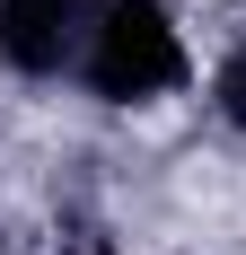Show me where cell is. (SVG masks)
Masks as SVG:
<instances>
[{
    "label": "cell",
    "instance_id": "obj_1",
    "mask_svg": "<svg viewBox=\"0 0 246 255\" xmlns=\"http://www.w3.org/2000/svg\"><path fill=\"white\" fill-rule=\"evenodd\" d=\"M79 79L97 106H158L194 79V53H185V26H176L167 0H106L88 18V53H79Z\"/></svg>",
    "mask_w": 246,
    "mask_h": 255
},
{
    "label": "cell",
    "instance_id": "obj_2",
    "mask_svg": "<svg viewBox=\"0 0 246 255\" xmlns=\"http://www.w3.org/2000/svg\"><path fill=\"white\" fill-rule=\"evenodd\" d=\"M79 53H88L79 0H0V62H9L18 79L79 71Z\"/></svg>",
    "mask_w": 246,
    "mask_h": 255
},
{
    "label": "cell",
    "instance_id": "obj_3",
    "mask_svg": "<svg viewBox=\"0 0 246 255\" xmlns=\"http://www.w3.org/2000/svg\"><path fill=\"white\" fill-rule=\"evenodd\" d=\"M211 106H220L229 124L246 132V44H238V53H229V62H220V79H211Z\"/></svg>",
    "mask_w": 246,
    "mask_h": 255
},
{
    "label": "cell",
    "instance_id": "obj_4",
    "mask_svg": "<svg viewBox=\"0 0 246 255\" xmlns=\"http://www.w3.org/2000/svg\"><path fill=\"white\" fill-rule=\"evenodd\" d=\"M79 255H115V247H79Z\"/></svg>",
    "mask_w": 246,
    "mask_h": 255
}]
</instances>
